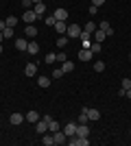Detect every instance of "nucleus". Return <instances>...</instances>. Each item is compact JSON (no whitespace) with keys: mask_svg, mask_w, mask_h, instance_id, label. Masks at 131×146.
<instances>
[{"mask_svg":"<svg viewBox=\"0 0 131 146\" xmlns=\"http://www.w3.org/2000/svg\"><path fill=\"white\" fill-rule=\"evenodd\" d=\"M125 96H127V98H131V87H129V90L125 92Z\"/></svg>","mask_w":131,"mask_h":146,"instance_id":"nucleus-41","label":"nucleus"},{"mask_svg":"<svg viewBox=\"0 0 131 146\" xmlns=\"http://www.w3.org/2000/svg\"><path fill=\"white\" fill-rule=\"evenodd\" d=\"M22 7H24V9H33V2L31 0H22Z\"/></svg>","mask_w":131,"mask_h":146,"instance_id":"nucleus-37","label":"nucleus"},{"mask_svg":"<svg viewBox=\"0 0 131 146\" xmlns=\"http://www.w3.org/2000/svg\"><path fill=\"white\" fill-rule=\"evenodd\" d=\"M42 144L44 146H55V137H53V133H44V137H42Z\"/></svg>","mask_w":131,"mask_h":146,"instance_id":"nucleus-18","label":"nucleus"},{"mask_svg":"<svg viewBox=\"0 0 131 146\" xmlns=\"http://www.w3.org/2000/svg\"><path fill=\"white\" fill-rule=\"evenodd\" d=\"M83 29L79 24H68V29H66V35L70 37V39H76V37H81Z\"/></svg>","mask_w":131,"mask_h":146,"instance_id":"nucleus-1","label":"nucleus"},{"mask_svg":"<svg viewBox=\"0 0 131 146\" xmlns=\"http://www.w3.org/2000/svg\"><path fill=\"white\" fill-rule=\"evenodd\" d=\"M5 22H7V26H13V29H15V24H18V18H15V15H9Z\"/></svg>","mask_w":131,"mask_h":146,"instance_id":"nucleus-30","label":"nucleus"},{"mask_svg":"<svg viewBox=\"0 0 131 146\" xmlns=\"http://www.w3.org/2000/svg\"><path fill=\"white\" fill-rule=\"evenodd\" d=\"M31 2H33V5H35V2H44V0H31Z\"/></svg>","mask_w":131,"mask_h":146,"instance_id":"nucleus-44","label":"nucleus"},{"mask_svg":"<svg viewBox=\"0 0 131 146\" xmlns=\"http://www.w3.org/2000/svg\"><path fill=\"white\" fill-rule=\"evenodd\" d=\"M37 74V63H26V68H24V76H35Z\"/></svg>","mask_w":131,"mask_h":146,"instance_id":"nucleus-11","label":"nucleus"},{"mask_svg":"<svg viewBox=\"0 0 131 146\" xmlns=\"http://www.w3.org/2000/svg\"><path fill=\"white\" fill-rule=\"evenodd\" d=\"M68 42H70V37H68V35H61V37H57V46H59V48L68 46Z\"/></svg>","mask_w":131,"mask_h":146,"instance_id":"nucleus-26","label":"nucleus"},{"mask_svg":"<svg viewBox=\"0 0 131 146\" xmlns=\"http://www.w3.org/2000/svg\"><path fill=\"white\" fill-rule=\"evenodd\" d=\"M90 50H92V52H98V50H100V44H98V42H92V46H90Z\"/></svg>","mask_w":131,"mask_h":146,"instance_id":"nucleus-35","label":"nucleus"},{"mask_svg":"<svg viewBox=\"0 0 131 146\" xmlns=\"http://www.w3.org/2000/svg\"><path fill=\"white\" fill-rule=\"evenodd\" d=\"M61 131L68 135V137L76 135V122H66V127H61Z\"/></svg>","mask_w":131,"mask_h":146,"instance_id":"nucleus-6","label":"nucleus"},{"mask_svg":"<svg viewBox=\"0 0 131 146\" xmlns=\"http://www.w3.org/2000/svg\"><path fill=\"white\" fill-rule=\"evenodd\" d=\"M2 39H5V35H2V31H0V44H2Z\"/></svg>","mask_w":131,"mask_h":146,"instance_id":"nucleus-42","label":"nucleus"},{"mask_svg":"<svg viewBox=\"0 0 131 146\" xmlns=\"http://www.w3.org/2000/svg\"><path fill=\"white\" fill-rule=\"evenodd\" d=\"M129 61H131V52H129Z\"/></svg>","mask_w":131,"mask_h":146,"instance_id":"nucleus-45","label":"nucleus"},{"mask_svg":"<svg viewBox=\"0 0 131 146\" xmlns=\"http://www.w3.org/2000/svg\"><path fill=\"white\" fill-rule=\"evenodd\" d=\"M87 109H90V107H83V109H81V113H79V124H87V122H90V118H87Z\"/></svg>","mask_w":131,"mask_h":146,"instance_id":"nucleus-20","label":"nucleus"},{"mask_svg":"<svg viewBox=\"0 0 131 146\" xmlns=\"http://www.w3.org/2000/svg\"><path fill=\"white\" fill-rule=\"evenodd\" d=\"M129 137H131V131H129Z\"/></svg>","mask_w":131,"mask_h":146,"instance_id":"nucleus-46","label":"nucleus"},{"mask_svg":"<svg viewBox=\"0 0 131 146\" xmlns=\"http://www.w3.org/2000/svg\"><path fill=\"white\" fill-rule=\"evenodd\" d=\"M96 29H98V26L94 24L92 20H90V22H87V24H85V26H83V31H85V33H94V31H96Z\"/></svg>","mask_w":131,"mask_h":146,"instance_id":"nucleus-28","label":"nucleus"},{"mask_svg":"<svg viewBox=\"0 0 131 146\" xmlns=\"http://www.w3.org/2000/svg\"><path fill=\"white\" fill-rule=\"evenodd\" d=\"M33 11H35L39 18H42L44 13H46V5H44V2H35V5H33Z\"/></svg>","mask_w":131,"mask_h":146,"instance_id":"nucleus-19","label":"nucleus"},{"mask_svg":"<svg viewBox=\"0 0 131 146\" xmlns=\"http://www.w3.org/2000/svg\"><path fill=\"white\" fill-rule=\"evenodd\" d=\"M57 20H61V22H66V18H68V9L66 7H59V9H55V13H53Z\"/></svg>","mask_w":131,"mask_h":146,"instance_id":"nucleus-10","label":"nucleus"},{"mask_svg":"<svg viewBox=\"0 0 131 146\" xmlns=\"http://www.w3.org/2000/svg\"><path fill=\"white\" fill-rule=\"evenodd\" d=\"M53 29H55L57 33H59V35H63V33H66V29H68V26H66V22H61V20H57V22H55V26H53Z\"/></svg>","mask_w":131,"mask_h":146,"instance_id":"nucleus-21","label":"nucleus"},{"mask_svg":"<svg viewBox=\"0 0 131 146\" xmlns=\"http://www.w3.org/2000/svg\"><path fill=\"white\" fill-rule=\"evenodd\" d=\"M98 29H100V31H105V35H107V37H109V35H114V29H112V24H109L107 20H100Z\"/></svg>","mask_w":131,"mask_h":146,"instance_id":"nucleus-12","label":"nucleus"},{"mask_svg":"<svg viewBox=\"0 0 131 146\" xmlns=\"http://www.w3.org/2000/svg\"><path fill=\"white\" fill-rule=\"evenodd\" d=\"M26 52H31V55H37L39 52V44L35 39H29V46H26Z\"/></svg>","mask_w":131,"mask_h":146,"instance_id":"nucleus-13","label":"nucleus"},{"mask_svg":"<svg viewBox=\"0 0 131 146\" xmlns=\"http://www.w3.org/2000/svg\"><path fill=\"white\" fill-rule=\"evenodd\" d=\"M53 137H55V144H59V146L68 144V135L63 133L61 129H59V131H55V133H53Z\"/></svg>","mask_w":131,"mask_h":146,"instance_id":"nucleus-5","label":"nucleus"},{"mask_svg":"<svg viewBox=\"0 0 131 146\" xmlns=\"http://www.w3.org/2000/svg\"><path fill=\"white\" fill-rule=\"evenodd\" d=\"M76 135L79 137H87L90 135V127L87 124H76Z\"/></svg>","mask_w":131,"mask_h":146,"instance_id":"nucleus-16","label":"nucleus"},{"mask_svg":"<svg viewBox=\"0 0 131 146\" xmlns=\"http://www.w3.org/2000/svg\"><path fill=\"white\" fill-rule=\"evenodd\" d=\"M92 37H94V42H98V44H103L107 39V35H105V31H100V29H96L92 33Z\"/></svg>","mask_w":131,"mask_h":146,"instance_id":"nucleus-14","label":"nucleus"},{"mask_svg":"<svg viewBox=\"0 0 131 146\" xmlns=\"http://www.w3.org/2000/svg\"><path fill=\"white\" fill-rule=\"evenodd\" d=\"M90 144V140L87 137H79V135H72L68 140V146H87Z\"/></svg>","mask_w":131,"mask_h":146,"instance_id":"nucleus-4","label":"nucleus"},{"mask_svg":"<svg viewBox=\"0 0 131 146\" xmlns=\"http://www.w3.org/2000/svg\"><path fill=\"white\" fill-rule=\"evenodd\" d=\"M22 20H24L26 24H35V22L39 20V15L33 11V9H24V15H22Z\"/></svg>","mask_w":131,"mask_h":146,"instance_id":"nucleus-3","label":"nucleus"},{"mask_svg":"<svg viewBox=\"0 0 131 146\" xmlns=\"http://www.w3.org/2000/svg\"><path fill=\"white\" fill-rule=\"evenodd\" d=\"M63 76V70L59 68V70H53V79H61Z\"/></svg>","mask_w":131,"mask_h":146,"instance_id":"nucleus-34","label":"nucleus"},{"mask_svg":"<svg viewBox=\"0 0 131 146\" xmlns=\"http://www.w3.org/2000/svg\"><path fill=\"white\" fill-rule=\"evenodd\" d=\"M87 13H90V15H96V13H98V7L90 5V9H87Z\"/></svg>","mask_w":131,"mask_h":146,"instance_id":"nucleus-36","label":"nucleus"},{"mask_svg":"<svg viewBox=\"0 0 131 146\" xmlns=\"http://www.w3.org/2000/svg\"><path fill=\"white\" fill-rule=\"evenodd\" d=\"M13 46H15V50H20V52H26V46H29V39H26V37H18Z\"/></svg>","mask_w":131,"mask_h":146,"instance_id":"nucleus-7","label":"nucleus"},{"mask_svg":"<svg viewBox=\"0 0 131 146\" xmlns=\"http://www.w3.org/2000/svg\"><path fill=\"white\" fill-rule=\"evenodd\" d=\"M61 70H63V72H72V70H74V63L66 59V61H63V63H61Z\"/></svg>","mask_w":131,"mask_h":146,"instance_id":"nucleus-24","label":"nucleus"},{"mask_svg":"<svg viewBox=\"0 0 131 146\" xmlns=\"http://www.w3.org/2000/svg\"><path fill=\"white\" fill-rule=\"evenodd\" d=\"M2 52H5V48H2V44H0V55H2Z\"/></svg>","mask_w":131,"mask_h":146,"instance_id":"nucleus-43","label":"nucleus"},{"mask_svg":"<svg viewBox=\"0 0 131 146\" xmlns=\"http://www.w3.org/2000/svg\"><path fill=\"white\" fill-rule=\"evenodd\" d=\"M57 61L63 63V61H66V52H57Z\"/></svg>","mask_w":131,"mask_h":146,"instance_id":"nucleus-38","label":"nucleus"},{"mask_svg":"<svg viewBox=\"0 0 131 146\" xmlns=\"http://www.w3.org/2000/svg\"><path fill=\"white\" fill-rule=\"evenodd\" d=\"M92 5L94 7H103V5H105V0H92Z\"/></svg>","mask_w":131,"mask_h":146,"instance_id":"nucleus-39","label":"nucleus"},{"mask_svg":"<svg viewBox=\"0 0 131 146\" xmlns=\"http://www.w3.org/2000/svg\"><path fill=\"white\" fill-rule=\"evenodd\" d=\"M7 29V22H5V20H0V31H5Z\"/></svg>","mask_w":131,"mask_h":146,"instance_id":"nucleus-40","label":"nucleus"},{"mask_svg":"<svg viewBox=\"0 0 131 146\" xmlns=\"http://www.w3.org/2000/svg\"><path fill=\"white\" fill-rule=\"evenodd\" d=\"M2 35L5 37H13V26H7V29L2 31Z\"/></svg>","mask_w":131,"mask_h":146,"instance_id":"nucleus-33","label":"nucleus"},{"mask_svg":"<svg viewBox=\"0 0 131 146\" xmlns=\"http://www.w3.org/2000/svg\"><path fill=\"white\" fill-rule=\"evenodd\" d=\"M87 118H90V122H96V120H100V111L98 109H87Z\"/></svg>","mask_w":131,"mask_h":146,"instance_id":"nucleus-17","label":"nucleus"},{"mask_svg":"<svg viewBox=\"0 0 131 146\" xmlns=\"http://www.w3.org/2000/svg\"><path fill=\"white\" fill-rule=\"evenodd\" d=\"M57 61V52H48L46 55V63H55Z\"/></svg>","mask_w":131,"mask_h":146,"instance_id":"nucleus-32","label":"nucleus"},{"mask_svg":"<svg viewBox=\"0 0 131 146\" xmlns=\"http://www.w3.org/2000/svg\"><path fill=\"white\" fill-rule=\"evenodd\" d=\"M9 120H11V124H13V127H18V124H22V122H24L26 118H24V113H20V111H13Z\"/></svg>","mask_w":131,"mask_h":146,"instance_id":"nucleus-8","label":"nucleus"},{"mask_svg":"<svg viewBox=\"0 0 131 146\" xmlns=\"http://www.w3.org/2000/svg\"><path fill=\"white\" fill-rule=\"evenodd\" d=\"M59 129H61V124L50 118V120H48V131H50V133H55V131H59Z\"/></svg>","mask_w":131,"mask_h":146,"instance_id":"nucleus-23","label":"nucleus"},{"mask_svg":"<svg viewBox=\"0 0 131 146\" xmlns=\"http://www.w3.org/2000/svg\"><path fill=\"white\" fill-rule=\"evenodd\" d=\"M48 120H50V116H46V118H39V120L35 122V131H37L39 135H44L46 131H48Z\"/></svg>","mask_w":131,"mask_h":146,"instance_id":"nucleus-2","label":"nucleus"},{"mask_svg":"<svg viewBox=\"0 0 131 146\" xmlns=\"http://www.w3.org/2000/svg\"><path fill=\"white\" fill-rule=\"evenodd\" d=\"M44 22H46V26H55L57 18H55V15H46V18H44Z\"/></svg>","mask_w":131,"mask_h":146,"instance_id":"nucleus-31","label":"nucleus"},{"mask_svg":"<svg viewBox=\"0 0 131 146\" xmlns=\"http://www.w3.org/2000/svg\"><path fill=\"white\" fill-rule=\"evenodd\" d=\"M129 87H131V79H127V76H125V79H122V81H120V90H129Z\"/></svg>","mask_w":131,"mask_h":146,"instance_id":"nucleus-29","label":"nucleus"},{"mask_svg":"<svg viewBox=\"0 0 131 146\" xmlns=\"http://www.w3.org/2000/svg\"><path fill=\"white\" fill-rule=\"evenodd\" d=\"M24 118H26V122H37V120H39L42 116H39L37 111H33V109H31V111H29V113H26Z\"/></svg>","mask_w":131,"mask_h":146,"instance_id":"nucleus-22","label":"nucleus"},{"mask_svg":"<svg viewBox=\"0 0 131 146\" xmlns=\"http://www.w3.org/2000/svg\"><path fill=\"white\" fill-rule=\"evenodd\" d=\"M94 72H103V70H105V61H94V68H92Z\"/></svg>","mask_w":131,"mask_h":146,"instance_id":"nucleus-27","label":"nucleus"},{"mask_svg":"<svg viewBox=\"0 0 131 146\" xmlns=\"http://www.w3.org/2000/svg\"><path fill=\"white\" fill-rule=\"evenodd\" d=\"M24 35L29 37V39H35V35H37V29H35V24H26Z\"/></svg>","mask_w":131,"mask_h":146,"instance_id":"nucleus-15","label":"nucleus"},{"mask_svg":"<svg viewBox=\"0 0 131 146\" xmlns=\"http://www.w3.org/2000/svg\"><path fill=\"white\" fill-rule=\"evenodd\" d=\"M37 85L39 87H50V79L48 76H37Z\"/></svg>","mask_w":131,"mask_h":146,"instance_id":"nucleus-25","label":"nucleus"},{"mask_svg":"<svg viewBox=\"0 0 131 146\" xmlns=\"http://www.w3.org/2000/svg\"><path fill=\"white\" fill-rule=\"evenodd\" d=\"M92 57H94V52L90 48H81L79 50V61H92Z\"/></svg>","mask_w":131,"mask_h":146,"instance_id":"nucleus-9","label":"nucleus"}]
</instances>
